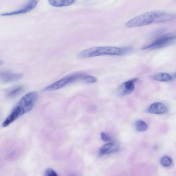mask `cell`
Wrapping results in <instances>:
<instances>
[{"mask_svg":"<svg viewBox=\"0 0 176 176\" xmlns=\"http://www.w3.org/2000/svg\"><path fill=\"white\" fill-rule=\"evenodd\" d=\"M148 112L152 114H162L167 112V108L164 104L161 102H156L151 105Z\"/></svg>","mask_w":176,"mask_h":176,"instance_id":"9c48e42d","label":"cell"},{"mask_svg":"<svg viewBox=\"0 0 176 176\" xmlns=\"http://www.w3.org/2000/svg\"><path fill=\"white\" fill-rule=\"evenodd\" d=\"M4 64V62L2 60H0V67Z\"/></svg>","mask_w":176,"mask_h":176,"instance_id":"ac0fdd59","label":"cell"},{"mask_svg":"<svg viewBox=\"0 0 176 176\" xmlns=\"http://www.w3.org/2000/svg\"><path fill=\"white\" fill-rule=\"evenodd\" d=\"M175 17L174 14L160 11H150L136 16L128 21L125 26L128 28L141 27L153 23L170 22Z\"/></svg>","mask_w":176,"mask_h":176,"instance_id":"6da1fadb","label":"cell"},{"mask_svg":"<svg viewBox=\"0 0 176 176\" xmlns=\"http://www.w3.org/2000/svg\"><path fill=\"white\" fill-rule=\"evenodd\" d=\"M155 80L161 82H168L172 79L171 76L168 73L164 72L157 73L154 76Z\"/></svg>","mask_w":176,"mask_h":176,"instance_id":"7c38bea8","label":"cell"},{"mask_svg":"<svg viewBox=\"0 0 176 176\" xmlns=\"http://www.w3.org/2000/svg\"><path fill=\"white\" fill-rule=\"evenodd\" d=\"M172 160L170 157L167 156H165L162 157L161 160V164L165 167H169L172 164Z\"/></svg>","mask_w":176,"mask_h":176,"instance_id":"9a60e30c","label":"cell"},{"mask_svg":"<svg viewBox=\"0 0 176 176\" xmlns=\"http://www.w3.org/2000/svg\"><path fill=\"white\" fill-rule=\"evenodd\" d=\"M45 176H58V175L53 170L49 168L46 171Z\"/></svg>","mask_w":176,"mask_h":176,"instance_id":"2e32d148","label":"cell"},{"mask_svg":"<svg viewBox=\"0 0 176 176\" xmlns=\"http://www.w3.org/2000/svg\"><path fill=\"white\" fill-rule=\"evenodd\" d=\"M135 126L136 130L139 132H143L148 129V125L146 123L141 120L136 121Z\"/></svg>","mask_w":176,"mask_h":176,"instance_id":"4fadbf2b","label":"cell"},{"mask_svg":"<svg viewBox=\"0 0 176 176\" xmlns=\"http://www.w3.org/2000/svg\"><path fill=\"white\" fill-rule=\"evenodd\" d=\"M23 87L22 86H19L13 89L9 92L7 95L10 98H15L22 91Z\"/></svg>","mask_w":176,"mask_h":176,"instance_id":"5bb4252c","label":"cell"},{"mask_svg":"<svg viewBox=\"0 0 176 176\" xmlns=\"http://www.w3.org/2000/svg\"><path fill=\"white\" fill-rule=\"evenodd\" d=\"M101 139L102 141L105 142H109L111 141V139L110 136L104 132L101 133Z\"/></svg>","mask_w":176,"mask_h":176,"instance_id":"e0dca14e","label":"cell"},{"mask_svg":"<svg viewBox=\"0 0 176 176\" xmlns=\"http://www.w3.org/2000/svg\"><path fill=\"white\" fill-rule=\"evenodd\" d=\"M88 75L83 73H78L68 76L52 85L47 87L44 89V91H50L59 90L70 84L78 81L82 80L85 82Z\"/></svg>","mask_w":176,"mask_h":176,"instance_id":"277c9868","label":"cell"},{"mask_svg":"<svg viewBox=\"0 0 176 176\" xmlns=\"http://www.w3.org/2000/svg\"><path fill=\"white\" fill-rule=\"evenodd\" d=\"M74 0H50L48 2L50 5L54 7H63L69 6L74 3Z\"/></svg>","mask_w":176,"mask_h":176,"instance_id":"8fae6325","label":"cell"},{"mask_svg":"<svg viewBox=\"0 0 176 176\" xmlns=\"http://www.w3.org/2000/svg\"><path fill=\"white\" fill-rule=\"evenodd\" d=\"M118 147L113 143H109L105 144L99 149L101 155L107 154L118 151Z\"/></svg>","mask_w":176,"mask_h":176,"instance_id":"30bf717a","label":"cell"},{"mask_svg":"<svg viewBox=\"0 0 176 176\" xmlns=\"http://www.w3.org/2000/svg\"><path fill=\"white\" fill-rule=\"evenodd\" d=\"M38 94L36 92H31L21 98L10 114L9 117L14 122L18 118L32 110L37 101Z\"/></svg>","mask_w":176,"mask_h":176,"instance_id":"7a4b0ae2","label":"cell"},{"mask_svg":"<svg viewBox=\"0 0 176 176\" xmlns=\"http://www.w3.org/2000/svg\"><path fill=\"white\" fill-rule=\"evenodd\" d=\"M38 2L36 0H31L29 1L22 8L17 10L16 11L2 13L1 16H10L23 14L28 12L35 8L37 6Z\"/></svg>","mask_w":176,"mask_h":176,"instance_id":"8992f818","label":"cell"},{"mask_svg":"<svg viewBox=\"0 0 176 176\" xmlns=\"http://www.w3.org/2000/svg\"><path fill=\"white\" fill-rule=\"evenodd\" d=\"M175 39V36L174 34H167L156 39L148 45L143 47L142 49L146 50L162 48L171 43Z\"/></svg>","mask_w":176,"mask_h":176,"instance_id":"5b68a950","label":"cell"},{"mask_svg":"<svg viewBox=\"0 0 176 176\" xmlns=\"http://www.w3.org/2000/svg\"><path fill=\"white\" fill-rule=\"evenodd\" d=\"M129 49L126 48H118L112 47H93L84 50L78 55L81 59H86L104 55L122 56L127 53Z\"/></svg>","mask_w":176,"mask_h":176,"instance_id":"3957f363","label":"cell"},{"mask_svg":"<svg viewBox=\"0 0 176 176\" xmlns=\"http://www.w3.org/2000/svg\"><path fill=\"white\" fill-rule=\"evenodd\" d=\"M23 77L20 73H15L10 72L0 73V82L4 83H8L16 82L20 80Z\"/></svg>","mask_w":176,"mask_h":176,"instance_id":"ba28073f","label":"cell"},{"mask_svg":"<svg viewBox=\"0 0 176 176\" xmlns=\"http://www.w3.org/2000/svg\"></svg>","mask_w":176,"mask_h":176,"instance_id":"d6986e66","label":"cell"},{"mask_svg":"<svg viewBox=\"0 0 176 176\" xmlns=\"http://www.w3.org/2000/svg\"><path fill=\"white\" fill-rule=\"evenodd\" d=\"M137 80V78H134L123 83L118 89V93L119 95L125 96L132 93L134 90L135 83Z\"/></svg>","mask_w":176,"mask_h":176,"instance_id":"52a82bcc","label":"cell"}]
</instances>
